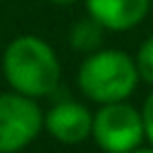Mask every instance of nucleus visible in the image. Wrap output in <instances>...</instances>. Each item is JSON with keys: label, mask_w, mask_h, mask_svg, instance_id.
I'll return each instance as SVG.
<instances>
[{"label": "nucleus", "mask_w": 153, "mask_h": 153, "mask_svg": "<svg viewBox=\"0 0 153 153\" xmlns=\"http://www.w3.org/2000/svg\"><path fill=\"white\" fill-rule=\"evenodd\" d=\"M141 115H143L146 139H148V141H151V146H153V91H151V96L146 98V103H143V110H141Z\"/></svg>", "instance_id": "nucleus-9"}, {"label": "nucleus", "mask_w": 153, "mask_h": 153, "mask_svg": "<svg viewBox=\"0 0 153 153\" xmlns=\"http://www.w3.org/2000/svg\"><path fill=\"white\" fill-rule=\"evenodd\" d=\"M151 0H86V12L108 31H129L148 14Z\"/></svg>", "instance_id": "nucleus-6"}, {"label": "nucleus", "mask_w": 153, "mask_h": 153, "mask_svg": "<svg viewBox=\"0 0 153 153\" xmlns=\"http://www.w3.org/2000/svg\"><path fill=\"white\" fill-rule=\"evenodd\" d=\"M91 139L105 153H129L146 139L143 115L127 100L105 103L93 115Z\"/></svg>", "instance_id": "nucleus-3"}, {"label": "nucleus", "mask_w": 153, "mask_h": 153, "mask_svg": "<svg viewBox=\"0 0 153 153\" xmlns=\"http://www.w3.org/2000/svg\"><path fill=\"white\" fill-rule=\"evenodd\" d=\"M129 153H153V148H134V151H129Z\"/></svg>", "instance_id": "nucleus-11"}, {"label": "nucleus", "mask_w": 153, "mask_h": 153, "mask_svg": "<svg viewBox=\"0 0 153 153\" xmlns=\"http://www.w3.org/2000/svg\"><path fill=\"white\" fill-rule=\"evenodd\" d=\"M48 2H53V5H74L76 0H48Z\"/></svg>", "instance_id": "nucleus-10"}, {"label": "nucleus", "mask_w": 153, "mask_h": 153, "mask_svg": "<svg viewBox=\"0 0 153 153\" xmlns=\"http://www.w3.org/2000/svg\"><path fill=\"white\" fill-rule=\"evenodd\" d=\"M43 127L60 143H81L91 136L93 112L76 100H60L48 112H43Z\"/></svg>", "instance_id": "nucleus-5"}, {"label": "nucleus", "mask_w": 153, "mask_h": 153, "mask_svg": "<svg viewBox=\"0 0 153 153\" xmlns=\"http://www.w3.org/2000/svg\"><path fill=\"white\" fill-rule=\"evenodd\" d=\"M151 5H153V0H151Z\"/></svg>", "instance_id": "nucleus-12"}, {"label": "nucleus", "mask_w": 153, "mask_h": 153, "mask_svg": "<svg viewBox=\"0 0 153 153\" xmlns=\"http://www.w3.org/2000/svg\"><path fill=\"white\" fill-rule=\"evenodd\" d=\"M105 31L108 29L96 17H91L86 12V17L76 19L72 24V29H69V48L76 50V53H93V50L100 48Z\"/></svg>", "instance_id": "nucleus-7"}, {"label": "nucleus", "mask_w": 153, "mask_h": 153, "mask_svg": "<svg viewBox=\"0 0 153 153\" xmlns=\"http://www.w3.org/2000/svg\"><path fill=\"white\" fill-rule=\"evenodd\" d=\"M60 60L50 43L38 36H17L10 41L2 55V74L12 91L31 98H41L55 91L60 81Z\"/></svg>", "instance_id": "nucleus-1"}, {"label": "nucleus", "mask_w": 153, "mask_h": 153, "mask_svg": "<svg viewBox=\"0 0 153 153\" xmlns=\"http://www.w3.org/2000/svg\"><path fill=\"white\" fill-rule=\"evenodd\" d=\"M76 84H79L81 93L93 103L105 105V103L127 100L139 84L136 62L124 50H117V48L100 50L98 48V50L88 53V57L81 62Z\"/></svg>", "instance_id": "nucleus-2"}, {"label": "nucleus", "mask_w": 153, "mask_h": 153, "mask_svg": "<svg viewBox=\"0 0 153 153\" xmlns=\"http://www.w3.org/2000/svg\"><path fill=\"white\" fill-rule=\"evenodd\" d=\"M134 62H136L139 79L153 86V36H148V38L141 43V48H139Z\"/></svg>", "instance_id": "nucleus-8"}, {"label": "nucleus", "mask_w": 153, "mask_h": 153, "mask_svg": "<svg viewBox=\"0 0 153 153\" xmlns=\"http://www.w3.org/2000/svg\"><path fill=\"white\" fill-rule=\"evenodd\" d=\"M43 129V112L36 98L19 91L0 93V153L26 148Z\"/></svg>", "instance_id": "nucleus-4"}]
</instances>
